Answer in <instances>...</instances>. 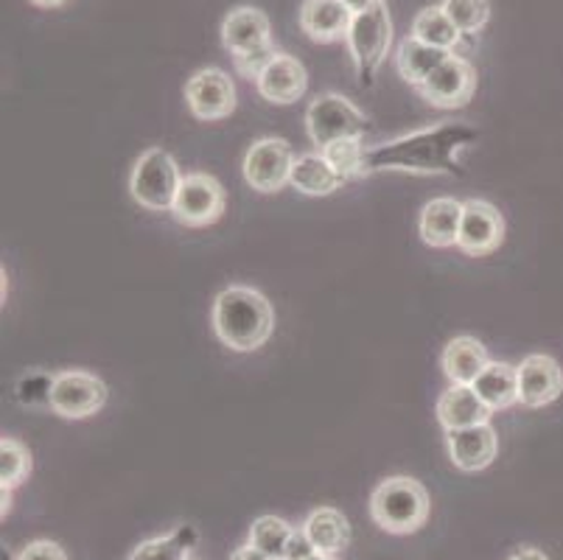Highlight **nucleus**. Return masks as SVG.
I'll use <instances>...</instances> for the list:
<instances>
[{"label": "nucleus", "mask_w": 563, "mask_h": 560, "mask_svg": "<svg viewBox=\"0 0 563 560\" xmlns=\"http://www.w3.org/2000/svg\"><path fill=\"white\" fill-rule=\"evenodd\" d=\"M479 132L468 123L440 121L427 130L409 132L390 143L367 149V174L409 172V174H463L460 152L477 141Z\"/></svg>", "instance_id": "obj_1"}, {"label": "nucleus", "mask_w": 563, "mask_h": 560, "mask_svg": "<svg viewBox=\"0 0 563 560\" xmlns=\"http://www.w3.org/2000/svg\"><path fill=\"white\" fill-rule=\"evenodd\" d=\"M213 331L235 353L258 351L273 337L275 311L258 289L228 286L213 300Z\"/></svg>", "instance_id": "obj_2"}, {"label": "nucleus", "mask_w": 563, "mask_h": 560, "mask_svg": "<svg viewBox=\"0 0 563 560\" xmlns=\"http://www.w3.org/2000/svg\"><path fill=\"white\" fill-rule=\"evenodd\" d=\"M432 502L427 487L412 476H387L371 493L373 521L390 536H412L427 524Z\"/></svg>", "instance_id": "obj_3"}, {"label": "nucleus", "mask_w": 563, "mask_h": 560, "mask_svg": "<svg viewBox=\"0 0 563 560\" xmlns=\"http://www.w3.org/2000/svg\"><path fill=\"white\" fill-rule=\"evenodd\" d=\"M183 185V174L177 161L166 149H146L137 157L130 177V191L141 208L155 210V213H172L174 199Z\"/></svg>", "instance_id": "obj_4"}, {"label": "nucleus", "mask_w": 563, "mask_h": 560, "mask_svg": "<svg viewBox=\"0 0 563 560\" xmlns=\"http://www.w3.org/2000/svg\"><path fill=\"white\" fill-rule=\"evenodd\" d=\"M390 43L393 23L387 3H378V7L367 9V12L353 14L345 45L362 85H373V76H376L378 65H382L387 51H390Z\"/></svg>", "instance_id": "obj_5"}, {"label": "nucleus", "mask_w": 563, "mask_h": 560, "mask_svg": "<svg viewBox=\"0 0 563 560\" xmlns=\"http://www.w3.org/2000/svg\"><path fill=\"white\" fill-rule=\"evenodd\" d=\"M306 130L317 149L331 146L334 141L362 138L367 132V118L360 107L347 101L340 92L317 96L306 110Z\"/></svg>", "instance_id": "obj_6"}, {"label": "nucleus", "mask_w": 563, "mask_h": 560, "mask_svg": "<svg viewBox=\"0 0 563 560\" xmlns=\"http://www.w3.org/2000/svg\"><path fill=\"white\" fill-rule=\"evenodd\" d=\"M295 154L284 138H261L244 154V179L253 191L278 194L291 183Z\"/></svg>", "instance_id": "obj_7"}, {"label": "nucleus", "mask_w": 563, "mask_h": 560, "mask_svg": "<svg viewBox=\"0 0 563 560\" xmlns=\"http://www.w3.org/2000/svg\"><path fill=\"white\" fill-rule=\"evenodd\" d=\"M107 404V384L85 370H65L56 373L51 384V404L59 418L85 420L99 413Z\"/></svg>", "instance_id": "obj_8"}, {"label": "nucleus", "mask_w": 563, "mask_h": 560, "mask_svg": "<svg viewBox=\"0 0 563 560\" xmlns=\"http://www.w3.org/2000/svg\"><path fill=\"white\" fill-rule=\"evenodd\" d=\"M224 202L228 199H224L222 183L211 174L194 172L183 177L172 216L186 228H208V224L219 222V216L224 213Z\"/></svg>", "instance_id": "obj_9"}, {"label": "nucleus", "mask_w": 563, "mask_h": 560, "mask_svg": "<svg viewBox=\"0 0 563 560\" xmlns=\"http://www.w3.org/2000/svg\"><path fill=\"white\" fill-rule=\"evenodd\" d=\"M474 90H477V70H474L468 59L454 54L418 87L423 99L432 107H440V110L465 107L474 99Z\"/></svg>", "instance_id": "obj_10"}, {"label": "nucleus", "mask_w": 563, "mask_h": 560, "mask_svg": "<svg viewBox=\"0 0 563 560\" xmlns=\"http://www.w3.org/2000/svg\"><path fill=\"white\" fill-rule=\"evenodd\" d=\"M188 110L199 121H222L235 110V87L224 70L202 68L186 85Z\"/></svg>", "instance_id": "obj_11"}, {"label": "nucleus", "mask_w": 563, "mask_h": 560, "mask_svg": "<svg viewBox=\"0 0 563 560\" xmlns=\"http://www.w3.org/2000/svg\"><path fill=\"white\" fill-rule=\"evenodd\" d=\"M505 241V219L499 208H494L485 199H468L463 202V224H460L457 250H463L471 259H483L499 250Z\"/></svg>", "instance_id": "obj_12"}, {"label": "nucleus", "mask_w": 563, "mask_h": 560, "mask_svg": "<svg viewBox=\"0 0 563 560\" xmlns=\"http://www.w3.org/2000/svg\"><path fill=\"white\" fill-rule=\"evenodd\" d=\"M563 393V370L547 353H532L519 364V404L527 409H541Z\"/></svg>", "instance_id": "obj_13"}, {"label": "nucleus", "mask_w": 563, "mask_h": 560, "mask_svg": "<svg viewBox=\"0 0 563 560\" xmlns=\"http://www.w3.org/2000/svg\"><path fill=\"white\" fill-rule=\"evenodd\" d=\"M446 443L454 469L465 471V474H477V471L488 469L496 460V451H499V438H496V429L490 424L446 431Z\"/></svg>", "instance_id": "obj_14"}, {"label": "nucleus", "mask_w": 563, "mask_h": 560, "mask_svg": "<svg viewBox=\"0 0 563 560\" xmlns=\"http://www.w3.org/2000/svg\"><path fill=\"white\" fill-rule=\"evenodd\" d=\"M255 87H258L261 99H266L269 105H295V101L303 99L309 76H306L300 59L289 54H278L266 65L264 74L255 79Z\"/></svg>", "instance_id": "obj_15"}, {"label": "nucleus", "mask_w": 563, "mask_h": 560, "mask_svg": "<svg viewBox=\"0 0 563 560\" xmlns=\"http://www.w3.org/2000/svg\"><path fill=\"white\" fill-rule=\"evenodd\" d=\"M353 12L345 0H303L300 9V29L314 43H336L347 37Z\"/></svg>", "instance_id": "obj_16"}, {"label": "nucleus", "mask_w": 563, "mask_h": 560, "mask_svg": "<svg viewBox=\"0 0 563 560\" xmlns=\"http://www.w3.org/2000/svg\"><path fill=\"white\" fill-rule=\"evenodd\" d=\"M460 224H463V202L452 197H438L423 205L418 233H421L423 244L446 250V246H457Z\"/></svg>", "instance_id": "obj_17"}, {"label": "nucleus", "mask_w": 563, "mask_h": 560, "mask_svg": "<svg viewBox=\"0 0 563 560\" xmlns=\"http://www.w3.org/2000/svg\"><path fill=\"white\" fill-rule=\"evenodd\" d=\"M438 420L446 431L468 429V426L490 424V409L485 407L479 395L474 393L471 384H452L446 393L438 398Z\"/></svg>", "instance_id": "obj_18"}, {"label": "nucleus", "mask_w": 563, "mask_h": 560, "mask_svg": "<svg viewBox=\"0 0 563 560\" xmlns=\"http://www.w3.org/2000/svg\"><path fill=\"white\" fill-rule=\"evenodd\" d=\"M266 43H273V37H269V18L261 9L239 7L224 18L222 45L233 56L247 54V51L261 48Z\"/></svg>", "instance_id": "obj_19"}, {"label": "nucleus", "mask_w": 563, "mask_h": 560, "mask_svg": "<svg viewBox=\"0 0 563 560\" xmlns=\"http://www.w3.org/2000/svg\"><path fill=\"white\" fill-rule=\"evenodd\" d=\"M471 387L490 413H501L519 404V367L508 362H490Z\"/></svg>", "instance_id": "obj_20"}, {"label": "nucleus", "mask_w": 563, "mask_h": 560, "mask_svg": "<svg viewBox=\"0 0 563 560\" xmlns=\"http://www.w3.org/2000/svg\"><path fill=\"white\" fill-rule=\"evenodd\" d=\"M443 373L452 384H474L490 364L488 348L477 337H454L443 351Z\"/></svg>", "instance_id": "obj_21"}, {"label": "nucleus", "mask_w": 563, "mask_h": 560, "mask_svg": "<svg viewBox=\"0 0 563 560\" xmlns=\"http://www.w3.org/2000/svg\"><path fill=\"white\" fill-rule=\"evenodd\" d=\"M345 179L336 174V168L325 161L322 152L300 154L295 157V166H291V183L300 194L306 197H329L334 194Z\"/></svg>", "instance_id": "obj_22"}, {"label": "nucleus", "mask_w": 563, "mask_h": 560, "mask_svg": "<svg viewBox=\"0 0 563 560\" xmlns=\"http://www.w3.org/2000/svg\"><path fill=\"white\" fill-rule=\"evenodd\" d=\"M449 56H452V51L434 48V45L421 43V40L407 37L396 51V68L407 85L421 87Z\"/></svg>", "instance_id": "obj_23"}, {"label": "nucleus", "mask_w": 563, "mask_h": 560, "mask_svg": "<svg viewBox=\"0 0 563 560\" xmlns=\"http://www.w3.org/2000/svg\"><path fill=\"white\" fill-rule=\"evenodd\" d=\"M303 530L322 554H340L351 543V524L336 507H317L303 521Z\"/></svg>", "instance_id": "obj_24"}, {"label": "nucleus", "mask_w": 563, "mask_h": 560, "mask_svg": "<svg viewBox=\"0 0 563 560\" xmlns=\"http://www.w3.org/2000/svg\"><path fill=\"white\" fill-rule=\"evenodd\" d=\"M409 37L421 40V43L434 45V48L454 51L460 45V29L449 20V14L443 12V7H429L421 9L412 20V34Z\"/></svg>", "instance_id": "obj_25"}, {"label": "nucleus", "mask_w": 563, "mask_h": 560, "mask_svg": "<svg viewBox=\"0 0 563 560\" xmlns=\"http://www.w3.org/2000/svg\"><path fill=\"white\" fill-rule=\"evenodd\" d=\"M194 541H197V532L191 527H177L174 532L161 538H150V541L137 543L135 552L126 560H191Z\"/></svg>", "instance_id": "obj_26"}, {"label": "nucleus", "mask_w": 563, "mask_h": 560, "mask_svg": "<svg viewBox=\"0 0 563 560\" xmlns=\"http://www.w3.org/2000/svg\"><path fill=\"white\" fill-rule=\"evenodd\" d=\"M291 532H295V527L289 521H284V518L261 516L250 527V547L264 552L269 560H284Z\"/></svg>", "instance_id": "obj_27"}, {"label": "nucleus", "mask_w": 563, "mask_h": 560, "mask_svg": "<svg viewBox=\"0 0 563 560\" xmlns=\"http://www.w3.org/2000/svg\"><path fill=\"white\" fill-rule=\"evenodd\" d=\"M325 161L336 168L342 179H356L367 174V149L362 146V138H347V141H334L322 149Z\"/></svg>", "instance_id": "obj_28"}, {"label": "nucleus", "mask_w": 563, "mask_h": 560, "mask_svg": "<svg viewBox=\"0 0 563 560\" xmlns=\"http://www.w3.org/2000/svg\"><path fill=\"white\" fill-rule=\"evenodd\" d=\"M32 474V454L20 440H0V491H14Z\"/></svg>", "instance_id": "obj_29"}, {"label": "nucleus", "mask_w": 563, "mask_h": 560, "mask_svg": "<svg viewBox=\"0 0 563 560\" xmlns=\"http://www.w3.org/2000/svg\"><path fill=\"white\" fill-rule=\"evenodd\" d=\"M440 7L449 14V20L457 25L460 34H477L490 18L488 0H443Z\"/></svg>", "instance_id": "obj_30"}, {"label": "nucleus", "mask_w": 563, "mask_h": 560, "mask_svg": "<svg viewBox=\"0 0 563 560\" xmlns=\"http://www.w3.org/2000/svg\"><path fill=\"white\" fill-rule=\"evenodd\" d=\"M278 54L280 51H275L273 43H266V45H261V48L247 51V54L233 56V65H235V70L244 76V79H258V76L266 70V65H269V62H273Z\"/></svg>", "instance_id": "obj_31"}, {"label": "nucleus", "mask_w": 563, "mask_h": 560, "mask_svg": "<svg viewBox=\"0 0 563 560\" xmlns=\"http://www.w3.org/2000/svg\"><path fill=\"white\" fill-rule=\"evenodd\" d=\"M18 560H68V554H65V549L56 541L40 538V541L29 543V547L18 554Z\"/></svg>", "instance_id": "obj_32"}, {"label": "nucleus", "mask_w": 563, "mask_h": 560, "mask_svg": "<svg viewBox=\"0 0 563 560\" xmlns=\"http://www.w3.org/2000/svg\"><path fill=\"white\" fill-rule=\"evenodd\" d=\"M314 554H317L314 543H311V538L306 536L303 527H298V530L291 532L284 560H309V558H314Z\"/></svg>", "instance_id": "obj_33"}, {"label": "nucleus", "mask_w": 563, "mask_h": 560, "mask_svg": "<svg viewBox=\"0 0 563 560\" xmlns=\"http://www.w3.org/2000/svg\"><path fill=\"white\" fill-rule=\"evenodd\" d=\"M230 560H269V558H266L264 552H258V549L250 547V543H247V547L235 549V552L230 554Z\"/></svg>", "instance_id": "obj_34"}, {"label": "nucleus", "mask_w": 563, "mask_h": 560, "mask_svg": "<svg viewBox=\"0 0 563 560\" xmlns=\"http://www.w3.org/2000/svg\"><path fill=\"white\" fill-rule=\"evenodd\" d=\"M378 3H384V0H345V7L351 9L353 14H360V12H367V9L378 7Z\"/></svg>", "instance_id": "obj_35"}, {"label": "nucleus", "mask_w": 563, "mask_h": 560, "mask_svg": "<svg viewBox=\"0 0 563 560\" xmlns=\"http://www.w3.org/2000/svg\"><path fill=\"white\" fill-rule=\"evenodd\" d=\"M510 560H550V558H547V554L541 552V549L525 547V549H519V552H516Z\"/></svg>", "instance_id": "obj_36"}, {"label": "nucleus", "mask_w": 563, "mask_h": 560, "mask_svg": "<svg viewBox=\"0 0 563 560\" xmlns=\"http://www.w3.org/2000/svg\"><path fill=\"white\" fill-rule=\"evenodd\" d=\"M32 3L40 9H59L65 7V3H70V0H32Z\"/></svg>", "instance_id": "obj_37"}, {"label": "nucleus", "mask_w": 563, "mask_h": 560, "mask_svg": "<svg viewBox=\"0 0 563 560\" xmlns=\"http://www.w3.org/2000/svg\"><path fill=\"white\" fill-rule=\"evenodd\" d=\"M309 560H340V558H336V554H322V552H317L314 558H309Z\"/></svg>", "instance_id": "obj_38"}]
</instances>
